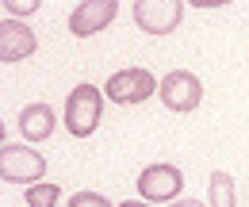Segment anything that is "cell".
I'll return each mask as SVG.
<instances>
[{"mask_svg": "<svg viewBox=\"0 0 249 207\" xmlns=\"http://www.w3.org/2000/svg\"><path fill=\"white\" fill-rule=\"evenodd\" d=\"M46 173V157L31 146H4L0 150V177L8 184H42Z\"/></svg>", "mask_w": 249, "mask_h": 207, "instance_id": "4", "label": "cell"}, {"mask_svg": "<svg viewBox=\"0 0 249 207\" xmlns=\"http://www.w3.org/2000/svg\"><path fill=\"white\" fill-rule=\"evenodd\" d=\"M115 16H119L115 0H85V4H77L69 12V31H73V38H92L96 31H104Z\"/></svg>", "mask_w": 249, "mask_h": 207, "instance_id": "7", "label": "cell"}, {"mask_svg": "<svg viewBox=\"0 0 249 207\" xmlns=\"http://www.w3.org/2000/svg\"><path fill=\"white\" fill-rule=\"evenodd\" d=\"M184 192V173L169 161H157V165H146L138 173V196L142 204H177V196Z\"/></svg>", "mask_w": 249, "mask_h": 207, "instance_id": "3", "label": "cell"}, {"mask_svg": "<svg viewBox=\"0 0 249 207\" xmlns=\"http://www.w3.org/2000/svg\"><path fill=\"white\" fill-rule=\"evenodd\" d=\"M169 207H203L199 200H177V204H169Z\"/></svg>", "mask_w": 249, "mask_h": 207, "instance_id": "14", "label": "cell"}, {"mask_svg": "<svg viewBox=\"0 0 249 207\" xmlns=\"http://www.w3.org/2000/svg\"><path fill=\"white\" fill-rule=\"evenodd\" d=\"M207 207H234V177L226 169H215L207 180Z\"/></svg>", "mask_w": 249, "mask_h": 207, "instance_id": "10", "label": "cell"}, {"mask_svg": "<svg viewBox=\"0 0 249 207\" xmlns=\"http://www.w3.org/2000/svg\"><path fill=\"white\" fill-rule=\"evenodd\" d=\"M100 115H104V92L96 85L85 81L65 96V131L73 138H92L100 127Z\"/></svg>", "mask_w": 249, "mask_h": 207, "instance_id": "1", "label": "cell"}, {"mask_svg": "<svg viewBox=\"0 0 249 207\" xmlns=\"http://www.w3.org/2000/svg\"><path fill=\"white\" fill-rule=\"evenodd\" d=\"M31 12H38V0H23V4L4 0V19H12V16H31Z\"/></svg>", "mask_w": 249, "mask_h": 207, "instance_id": "13", "label": "cell"}, {"mask_svg": "<svg viewBox=\"0 0 249 207\" xmlns=\"http://www.w3.org/2000/svg\"><path fill=\"white\" fill-rule=\"evenodd\" d=\"M184 4L180 0H134V23L146 35H169L180 27Z\"/></svg>", "mask_w": 249, "mask_h": 207, "instance_id": "6", "label": "cell"}, {"mask_svg": "<svg viewBox=\"0 0 249 207\" xmlns=\"http://www.w3.org/2000/svg\"><path fill=\"white\" fill-rule=\"evenodd\" d=\"M69 207H111V200L100 196V192H77V196L69 200Z\"/></svg>", "mask_w": 249, "mask_h": 207, "instance_id": "12", "label": "cell"}, {"mask_svg": "<svg viewBox=\"0 0 249 207\" xmlns=\"http://www.w3.org/2000/svg\"><path fill=\"white\" fill-rule=\"evenodd\" d=\"M161 104L169 108V112H196L199 108V100H203V85H199V77L196 73H188V69H173V73H165L161 77Z\"/></svg>", "mask_w": 249, "mask_h": 207, "instance_id": "5", "label": "cell"}, {"mask_svg": "<svg viewBox=\"0 0 249 207\" xmlns=\"http://www.w3.org/2000/svg\"><path fill=\"white\" fill-rule=\"evenodd\" d=\"M119 207H154V204H142V200H123Z\"/></svg>", "mask_w": 249, "mask_h": 207, "instance_id": "15", "label": "cell"}, {"mask_svg": "<svg viewBox=\"0 0 249 207\" xmlns=\"http://www.w3.org/2000/svg\"><path fill=\"white\" fill-rule=\"evenodd\" d=\"M161 92V81H157L150 69H119V73H111L107 77V85H104V96L111 100V104H123V108H130V104H142V100H150V96H157Z\"/></svg>", "mask_w": 249, "mask_h": 207, "instance_id": "2", "label": "cell"}, {"mask_svg": "<svg viewBox=\"0 0 249 207\" xmlns=\"http://www.w3.org/2000/svg\"><path fill=\"white\" fill-rule=\"evenodd\" d=\"M35 46H38V38H35V31L27 23H19V19H0V61L4 65H16V61L31 58Z\"/></svg>", "mask_w": 249, "mask_h": 207, "instance_id": "8", "label": "cell"}, {"mask_svg": "<svg viewBox=\"0 0 249 207\" xmlns=\"http://www.w3.org/2000/svg\"><path fill=\"white\" fill-rule=\"evenodd\" d=\"M23 200H27V207H58L62 188H58V184H31Z\"/></svg>", "mask_w": 249, "mask_h": 207, "instance_id": "11", "label": "cell"}, {"mask_svg": "<svg viewBox=\"0 0 249 207\" xmlns=\"http://www.w3.org/2000/svg\"><path fill=\"white\" fill-rule=\"evenodd\" d=\"M16 127H19V134L27 142H46L54 134V127H58V115H54L50 104H27L16 119Z\"/></svg>", "mask_w": 249, "mask_h": 207, "instance_id": "9", "label": "cell"}]
</instances>
